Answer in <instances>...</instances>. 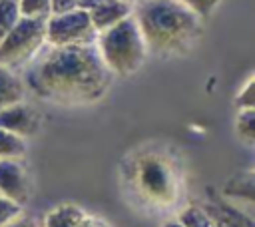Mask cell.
Instances as JSON below:
<instances>
[{
	"mask_svg": "<svg viewBox=\"0 0 255 227\" xmlns=\"http://www.w3.org/2000/svg\"><path fill=\"white\" fill-rule=\"evenodd\" d=\"M24 82L40 98L60 106L94 104L108 92L114 76L96 44L44 46L26 66Z\"/></svg>",
	"mask_w": 255,
	"mask_h": 227,
	"instance_id": "1",
	"label": "cell"
},
{
	"mask_svg": "<svg viewBox=\"0 0 255 227\" xmlns=\"http://www.w3.org/2000/svg\"><path fill=\"white\" fill-rule=\"evenodd\" d=\"M131 14L147 54L161 58L187 54L203 34L201 18L177 0H139Z\"/></svg>",
	"mask_w": 255,
	"mask_h": 227,
	"instance_id": "2",
	"label": "cell"
},
{
	"mask_svg": "<svg viewBox=\"0 0 255 227\" xmlns=\"http://www.w3.org/2000/svg\"><path fill=\"white\" fill-rule=\"evenodd\" d=\"M126 179L141 203L169 209L177 203L181 177L175 159L159 149H141L128 159Z\"/></svg>",
	"mask_w": 255,
	"mask_h": 227,
	"instance_id": "3",
	"label": "cell"
},
{
	"mask_svg": "<svg viewBox=\"0 0 255 227\" xmlns=\"http://www.w3.org/2000/svg\"><path fill=\"white\" fill-rule=\"evenodd\" d=\"M96 48L112 76H131L147 60V48L133 14L100 32Z\"/></svg>",
	"mask_w": 255,
	"mask_h": 227,
	"instance_id": "4",
	"label": "cell"
},
{
	"mask_svg": "<svg viewBox=\"0 0 255 227\" xmlns=\"http://www.w3.org/2000/svg\"><path fill=\"white\" fill-rule=\"evenodd\" d=\"M48 18H20L0 42V66L8 70L24 68L46 46Z\"/></svg>",
	"mask_w": 255,
	"mask_h": 227,
	"instance_id": "5",
	"label": "cell"
},
{
	"mask_svg": "<svg viewBox=\"0 0 255 227\" xmlns=\"http://www.w3.org/2000/svg\"><path fill=\"white\" fill-rule=\"evenodd\" d=\"M98 32L94 30L88 10L78 8L46 20L48 46H90L96 44Z\"/></svg>",
	"mask_w": 255,
	"mask_h": 227,
	"instance_id": "6",
	"label": "cell"
},
{
	"mask_svg": "<svg viewBox=\"0 0 255 227\" xmlns=\"http://www.w3.org/2000/svg\"><path fill=\"white\" fill-rule=\"evenodd\" d=\"M0 195L20 207L28 201L30 179L20 159H0Z\"/></svg>",
	"mask_w": 255,
	"mask_h": 227,
	"instance_id": "7",
	"label": "cell"
},
{
	"mask_svg": "<svg viewBox=\"0 0 255 227\" xmlns=\"http://www.w3.org/2000/svg\"><path fill=\"white\" fill-rule=\"evenodd\" d=\"M40 123H42L40 112L24 102L0 110V129L10 131L22 139L34 135L40 129Z\"/></svg>",
	"mask_w": 255,
	"mask_h": 227,
	"instance_id": "8",
	"label": "cell"
},
{
	"mask_svg": "<svg viewBox=\"0 0 255 227\" xmlns=\"http://www.w3.org/2000/svg\"><path fill=\"white\" fill-rule=\"evenodd\" d=\"M131 12H133V6L122 0H94L92 6L88 8L90 22L98 34L126 20L128 16H131Z\"/></svg>",
	"mask_w": 255,
	"mask_h": 227,
	"instance_id": "9",
	"label": "cell"
},
{
	"mask_svg": "<svg viewBox=\"0 0 255 227\" xmlns=\"http://www.w3.org/2000/svg\"><path fill=\"white\" fill-rule=\"evenodd\" d=\"M199 207L209 215V219L213 221L215 227H255L249 213L241 211L237 205H233L231 201H225L217 195Z\"/></svg>",
	"mask_w": 255,
	"mask_h": 227,
	"instance_id": "10",
	"label": "cell"
},
{
	"mask_svg": "<svg viewBox=\"0 0 255 227\" xmlns=\"http://www.w3.org/2000/svg\"><path fill=\"white\" fill-rule=\"evenodd\" d=\"M24 102V82L8 68L0 66V110Z\"/></svg>",
	"mask_w": 255,
	"mask_h": 227,
	"instance_id": "11",
	"label": "cell"
},
{
	"mask_svg": "<svg viewBox=\"0 0 255 227\" xmlns=\"http://www.w3.org/2000/svg\"><path fill=\"white\" fill-rule=\"evenodd\" d=\"M84 215H86V213H84L80 207H76V205H72V203H64V205L54 207V209L46 215L44 227H78Z\"/></svg>",
	"mask_w": 255,
	"mask_h": 227,
	"instance_id": "12",
	"label": "cell"
},
{
	"mask_svg": "<svg viewBox=\"0 0 255 227\" xmlns=\"http://www.w3.org/2000/svg\"><path fill=\"white\" fill-rule=\"evenodd\" d=\"M223 195L225 197H233V199H245L249 205L253 203V171H245L235 175L225 187H223Z\"/></svg>",
	"mask_w": 255,
	"mask_h": 227,
	"instance_id": "13",
	"label": "cell"
},
{
	"mask_svg": "<svg viewBox=\"0 0 255 227\" xmlns=\"http://www.w3.org/2000/svg\"><path fill=\"white\" fill-rule=\"evenodd\" d=\"M235 135L249 147L255 143V110H239L235 117Z\"/></svg>",
	"mask_w": 255,
	"mask_h": 227,
	"instance_id": "14",
	"label": "cell"
},
{
	"mask_svg": "<svg viewBox=\"0 0 255 227\" xmlns=\"http://www.w3.org/2000/svg\"><path fill=\"white\" fill-rule=\"evenodd\" d=\"M26 153V143L22 137L0 129V159H20Z\"/></svg>",
	"mask_w": 255,
	"mask_h": 227,
	"instance_id": "15",
	"label": "cell"
},
{
	"mask_svg": "<svg viewBox=\"0 0 255 227\" xmlns=\"http://www.w3.org/2000/svg\"><path fill=\"white\" fill-rule=\"evenodd\" d=\"M20 18L22 16H20L18 0H0V42L16 26Z\"/></svg>",
	"mask_w": 255,
	"mask_h": 227,
	"instance_id": "16",
	"label": "cell"
},
{
	"mask_svg": "<svg viewBox=\"0 0 255 227\" xmlns=\"http://www.w3.org/2000/svg\"><path fill=\"white\" fill-rule=\"evenodd\" d=\"M177 221L183 227H215L209 215L199 205H187L185 209H181V213L177 215Z\"/></svg>",
	"mask_w": 255,
	"mask_h": 227,
	"instance_id": "17",
	"label": "cell"
},
{
	"mask_svg": "<svg viewBox=\"0 0 255 227\" xmlns=\"http://www.w3.org/2000/svg\"><path fill=\"white\" fill-rule=\"evenodd\" d=\"M22 18H50V0H18Z\"/></svg>",
	"mask_w": 255,
	"mask_h": 227,
	"instance_id": "18",
	"label": "cell"
},
{
	"mask_svg": "<svg viewBox=\"0 0 255 227\" xmlns=\"http://www.w3.org/2000/svg\"><path fill=\"white\" fill-rule=\"evenodd\" d=\"M177 2H181L183 6H187L195 16H199L203 20V18L211 16V12L217 8V4L221 0H177Z\"/></svg>",
	"mask_w": 255,
	"mask_h": 227,
	"instance_id": "19",
	"label": "cell"
},
{
	"mask_svg": "<svg viewBox=\"0 0 255 227\" xmlns=\"http://www.w3.org/2000/svg\"><path fill=\"white\" fill-rule=\"evenodd\" d=\"M253 92H255V78L251 76L247 80V84L243 86V90L239 92L237 100H235L239 110H255V96H253Z\"/></svg>",
	"mask_w": 255,
	"mask_h": 227,
	"instance_id": "20",
	"label": "cell"
},
{
	"mask_svg": "<svg viewBox=\"0 0 255 227\" xmlns=\"http://www.w3.org/2000/svg\"><path fill=\"white\" fill-rule=\"evenodd\" d=\"M20 213H22L20 205H16V203H12V201H8L6 197L0 195V227L6 225L8 221H12L14 217H18Z\"/></svg>",
	"mask_w": 255,
	"mask_h": 227,
	"instance_id": "21",
	"label": "cell"
},
{
	"mask_svg": "<svg viewBox=\"0 0 255 227\" xmlns=\"http://www.w3.org/2000/svg\"><path fill=\"white\" fill-rule=\"evenodd\" d=\"M78 8H80L78 0H50V16H60Z\"/></svg>",
	"mask_w": 255,
	"mask_h": 227,
	"instance_id": "22",
	"label": "cell"
},
{
	"mask_svg": "<svg viewBox=\"0 0 255 227\" xmlns=\"http://www.w3.org/2000/svg\"><path fill=\"white\" fill-rule=\"evenodd\" d=\"M2 227H38V225H36V221H34V219L24 217V215L20 213L18 217H14L12 221H8V223H6V225H2Z\"/></svg>",
	"mask_w": 255,
	"mask_h": 227,
	"instance_id": "23",
	"label": "cell"
},
{
	"mask_svg": "<svg viewBox=\"0 0 255 227\" xmlns=\"http://www.w3.org/2000/svg\"><path fill=\"white\" fill-rule=\"evenodd\" d=\"M78 227H110V225H108V223H104L102 219H96V217H88V215H84Z\"/></svg>",
	"mask_w": 255,
	"mask_h": 227,
	"instance_id": "24",
	"label": "cell"
},
{
	"mask_svg": "<svg viewBox=\"0 0 255 227\" xmlns=\"http://www.w3.org/2000/svg\"><path fill=\"white\" fill-rule=\"evenodd\" d=\"M163 227H183V225H181L177 219H169V221L163 223Z\"/></svg>",
	"mask_w": 255,
	"mask_h": 227,
	"instance_id": "25",
	"label": "cell"
},
{
	"mask_svg": "<svg viewBox=\"0 0 255 227\" xmlns=\"http://www.w3.org/2000/svg\"><path fill=\"white\" fill-rule=\"evenodd\" d=\"M78 2H80V8H84V10H88V8L92 6V2H94V0H78Z\"/></svg>",
	"mask_w": 255,
	"mask_h": 227,
	"instance_id": "26",
	"label": "cell"
},
{
	"mask_svg": "<svg viewBox=\"0 0 255 227\" xmlns=\"http://www.w3.org/2000/svg\"><path fill=\"white\" fill-rule=\"evenodd\" d=\"M122 2H126V4H131V6H135L139 0H122Z\"/></svg>",
	"mask_w": 255,
	"mask_h": 227,
	"instance_id": "27",
	"label": "cell"
}]
</instances>
